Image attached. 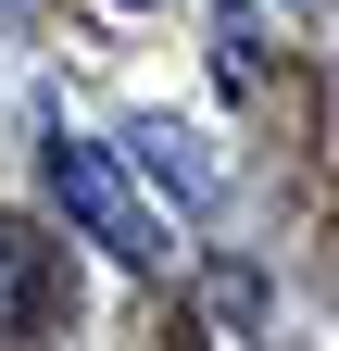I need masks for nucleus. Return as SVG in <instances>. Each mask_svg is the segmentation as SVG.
I'll use <instances>...</instances> for the list:
<instances>
[{
  "label": "nucleus",
  "mask_w": 339,
  "mask_h": 351,
  "mask_svg": "<svg viewBox=\"0 0 339 351\" xmlns=\"http://www.w3.org/2000/svg\"><path fill=\"white\" fill-rule=\"evenodd\" d=\"M38 176H51V201L75 213V239H101L126 276H151L163 263V226H151V201L126 189V163L101 151V138H75V125H51V138H38Z\"/></svg>",
  "instance_id": "nucleus-1"
},
{
  "label": "nucleus",
  "mask_w": 339,
  "mask_h": 351,
  "mask_svg": "<svg viewBox=\"0 0 339 351\" xmlns=\"http://www.w3.org/2000/svg\"><path fill=\"white\" fill-rule=\"evenodd\" d=\"M51 289H63V251L25 226V213H0V351H25L51 326Z\"/></svg>",
  "instance_id": "nucleus-2"
},
{
  "label": "nucleus",
  "mask_w": 339,
  "mask_h": 351,
  "mask_svg": "<svg viewBox=\"0 0 339 351\" xmlns=\"http://www.w3.org/2000/svg\"><path fill=\"white\" fill-rule=\"evenodd\" d=\"M126 163H139L163 201L214 213V151H201V125H189V113H139V125H126Z\"/></svg>",
  "instance_id": "nucleus-3"
},
{
  "label": "nucleus",
  "mask_w": 339,
  "mask_h": 351,
  "mask_svg": "<svg viewBox=\"0 0 339 351\" xmlns=\"http://www.w3.org/2000/svg\"><path fill=\"white\" fill-rule=\"evenodd\" d=\"M113 13H151V0H113Z\"/></svg>",
  "instance_id": "nucleus-4"
}]
</instances>
